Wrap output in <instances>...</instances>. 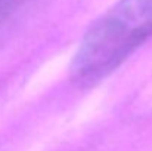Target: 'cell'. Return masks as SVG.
Listing matches in <instances>:
<instances>
[{"label":"cell","mask_w":152,"mask_h":151,"mask_svg":"<svg viewBox=\"0 0 152 151\" xmlns=\"http://www.w3.org/2000/svg\"><path fill=\"white\" fill-rule=\"evenodd\" d=\"M152 36V0H120L84 34L71 74L80 83H95L118 68Z\"/></svg>","instance_id":"obj_1"},{"label":"cell","mask_w":152,"mask_h":151,"mask_svg":"<svg viewBox=\"0 0 152 151\" xmlns=\"http://www.w3.org/2000/svg\"><path fill=\"white\" fill-rule=\"evenodd\" d=\"M25 0H0V27L18 10Z\"/></svg>","instance_id":"obj_2"}]
</instances>
